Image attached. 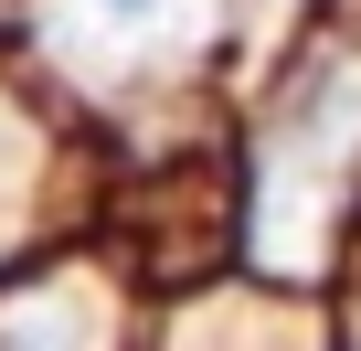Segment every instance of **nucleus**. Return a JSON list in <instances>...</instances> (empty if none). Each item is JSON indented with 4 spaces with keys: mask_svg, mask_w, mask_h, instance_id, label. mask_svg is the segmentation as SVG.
I'll return each instance as SVG.
<instances>
[{
    "mask_svg": "<svg viewBox=\"0 0 361 351\" xmlns=\"http://www.w3.org/2000/svg\"><path fill=\"white\" fill-rule=\"evenodd\" d=\"M0 351H96V319L75 298H43V309H22L11 330H0Z\"/></svg>",
    "mask_w": 361,
    "mask_h": 351,
    "instance_id": "f257e3e1",
    "label": "nucleus"
}]
</instances>
